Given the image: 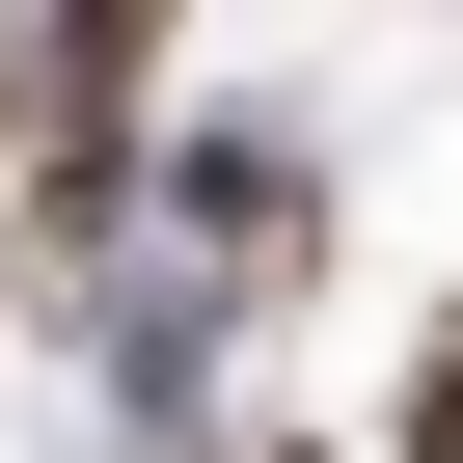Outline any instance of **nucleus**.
I'll list each match as a JSON object with an SVG mask.
<instances>
[{
  "mask_svg": "<svg viewBox=\"0 0 463 463\" xmlns=\"http://www.w3.org/2000/svg\"><path fill=\"white\" fill-rule=\"evenodd\" d=\"M409 409H436V436H409V463H463V327H436V382H409Z\"/></svg>",
  "mask_w": 463,
  "mask_h": 463,
  "instance_id": "f257e3e1",
  "label": "nucleus"
},
{
  "mask_svg": "<svg viewBox=\"0 0 463 463\" xmlns=\"http://www.w3.org/2000/svg\"><path fill=\"white\" fill-rule=\"evenodd\" d=\"M28 82H55V28H0V137H28Z\"/></svg>",
  "mask_w": 463,
  "mask_h": 463,
  "instance_id": "f03ea898",
  "label": "nucleus"
}]
</instances>
